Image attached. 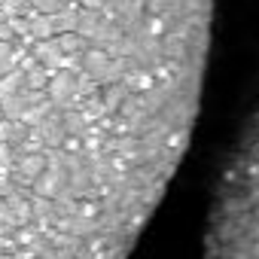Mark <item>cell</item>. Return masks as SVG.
Listing matches in <instances>:
<instances>
[{
	"mask_svg": "<svg viewBox=\"0 0 259 259\" xmlns=\"http://www.w3.org/2000/svg\"><path fill=\"white\" fill-rule=\"evenodd\" d=\"M207 259H259V110L220 183Z\"/></svg>",
	"mask_w": 259,
	"mask_h": 259,
	"instance_id": "cell-1",
	"label": "cell"
}]
</instances>
